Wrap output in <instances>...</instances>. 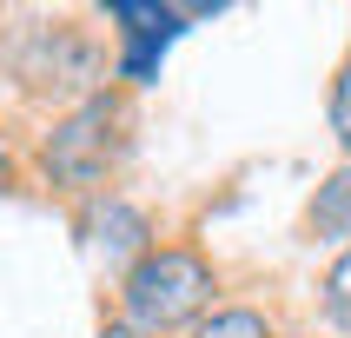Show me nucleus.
Returning a JSON list of instances; mask_svg holds the SVG:
<instances>
[{"instance_id":"1","label":"nucleus","mask_w":351,"mask_h":338,"mask_svg":"<svg viewBox=\"0 0 351 338\" xmlns=\"http://www.w3.org/2000/svg\"><path fill=\"white\" fill-rule=\"evenodd\" d=\"M213 298V265L199 252H146L126 272V318L139 332H173L206 312Z\"/></svg>"},{"instance_id":"2","label":"nucleus","mask_w":351,"mask_h":338,"mask_svg":"<svg viewBox=\"0 0 351 338\" xmlns=\"http://www.w3.org/2000/svg\"><path fill=\"white\" fill-rule=\"evenodd\" d=\"M119 126H126V106L119 99H86L80 113H66L53 126V139H47V173L60 179V186H73V193H86V186H99L106 179V166L119 159Z\"/></svg>"},{"instance_id":"3","label":"nucleus","mask_w":351,"mask_h":338,"mask_svg":"<svg viewBox=\"0 0 351 338\" xmlns=\"http://www.w3.org/2000/svg\"><path fill=\"white\" fill-rule=\"evenodd\" d=\"M113 20H126V80H146L159 73V53H166V40L179 34V20H206L219 7H139V0H113L106 7Z\"/></svg>"},{"instance_id":"4","label":"nucleus","mask_w":351,"mask_h":338,"mask_svg":"<svg viewBox=\"0 0 351 338\" xmlns=\"http://www.w3.org/2000/svg\"><path fill=\"white\" fill-rule=\"evenodd\" d=\"M93 239H99V252L106 258H146V213H133V206H119V199H106L93 219Z\"/></svg>"},{"instance_id":"5","label":"nucleus","mask_w":351,"mask_h":338,"mask_svg":"<svg viewBox=\"0 0 351 338\" xmlns=\"http://www.w3.org/2000/svg\"><path fill=\"white\" fill-rule=\"evenodd\" d=\"M312 232L318 239H351V166L318 186V199H312Z\"/></svg>"},{"instance_id":"6","label":"nucleus","mask_w":351,"mask_h":338,"mask_svg":"<svg viewBox=\"0 0 351 338\" xmlns=\"http://www.w3.org/2000/svg\"><path fill=\"white\" fill-rule=\"evenodd\" d=\"M193 338H272V325L258 312H213V318H199Z\"/></svg>"},{"instance_id":"7","label":"nucleus","mask_w":351,"mask_h":338,"mask_svg":"<svg viewBox=\"0 0 351 338\" xmlns=\"http://www.w3.org/2000/svg\"><path fill=\"white\" fill-rule=\"evenodd\" d=\"M325 312H332L338 325H345V332H351V252L338 258L332 272H325Z\"/></svg>"},{"instance_id":"8","label":"nucleus","mask_w":351,"mask_h":338,"mask_svg":"<svg viewBox=\"0 0 351 338\" xmlns=\"http://www.w3.org/2000/svg\"><path fill=\"white\" fill-rule=\"evenodd\" d=\"M332 133H338V146L351 153V60L338 67V86H332Z\"/></svg>"},{"instance_id":"9","label":"nucleus","mask_w":351,"mask_h":338,"mask_svg":"<svg viewBox=\"0 0 351 338\" xmlns=\"http://www.w3.org/2000/svg\"><path fill=\"white\" fill-rule=\"evenodd\" d=\"M7 179H14V166H7V153H0V193H7Z\"/></svg>"}]
</instances>
